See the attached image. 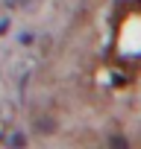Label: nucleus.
Instances as JSON below:
<instances>
[{
    "label": "nucleus",
    "instance_id": "obj_1",
    "mask_svg": "<svg viewBox=\"0 0 141 149\" xmlns=\"http://www.w3.org/2000/svg\"><path fill=\"white\" fill-rule=\"evenodd\" d=\"M35 129H38L41 134H50V132L56 129V123H53L50 117H38V120H35Z\"/></svg>",
    "mask_w": 141,
    "mask_h": 149
},
{
    "label": "nucleus",
    "instance_id": "obj_4",
    "mask_svg": "<svg viewBox=\"0 0 141 149\" xmlns=\"http://www.w3.org/2000/svg\"><path fill=\"white\" fill-rule=\"evenodd\" d=\"M24 143H27L24 134H12V146H24Z\"/></svg>",
    "mask_w": 141,
    "mask_h": 149
},
{
    "label": "nucleus",
    "instance_id": "obj_7",
    "mask_svg": "<svg viewBox=\"0 0 141 149\" xmlns=\"http://www.w3.org/2000/svg\"><path fill=\"white\" fill-rule=\"evenodd\" d=\"M3 3H6V6H18V0H3Z\"/></svg>",
    "mask_w": 141,
    "mask_h": 149
},
{
    "label": "nucleus",
    "instance_id": "obj_2",
    "mask_svg": "<svg viewBox=\"0 0 141 149\" xmlns=\"http://www.w3.org/2000/svg\"><path fill=\"white\" fill-rule=\"evenodd\" d=\"M18 41H21V44H24V47H30V44H32V41H35V35H32V32H24V35H21V38H18Z\"/></svg>",
    "mask_w": 141,
    "mask_h": 149
},
{
    "label": "nucleus",
    "instance_id": "obj_5",
    "mask_svg": "<svg viewBox=\"0 0 141 149\" xmlns=\"http://www.w3.org/2000/svg\"><path fill=\"white\" fill-rule=\"evenodd\" d=\"M32 3H35V0H18V6H24V9H30Z\"/></svg>",
    "mask_w": 141,
    "mask_h": 149
},
{
    "label": "nucleus",
    "instance_id": "obj_6",
    "mask_svg": "<svg viewBox=\"0 0 141 149\" xmlns=\"http://www.w3.org/2000/svg\"><path fill=\"white\" fill-rule=\"evenodd\" d=\"M6 29H9V21H0V35H3Z\"/></svg>",
    "mask_w": 141,
    "mask_h": 149
},
{
    "label": "nucleus",
    "instance_id": "obj_3",
    "mask_svg": "<svg viewBox=\"0 0 141 149\" xmlns=\"http://www.w3.org/2000/svg\"><path fill=\"white\" fill-rule=\"evenodd\" d=\"M109 146H129V140L118 134V137H112V140H109Z\"/></svg>",
    "mask_w": 141,
    "mask_h": 149
}]
</instances>
